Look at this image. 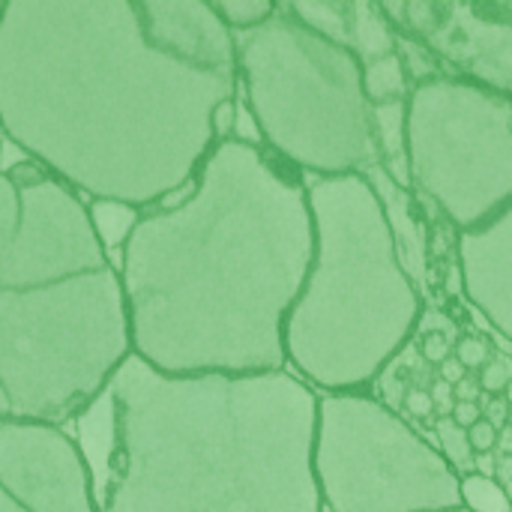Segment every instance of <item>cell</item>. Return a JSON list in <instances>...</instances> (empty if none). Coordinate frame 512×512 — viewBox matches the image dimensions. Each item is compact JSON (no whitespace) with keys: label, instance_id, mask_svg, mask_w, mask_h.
<instances>
[{"label":"cell","instance_id":"obj_1","mask_svg":"<svg viewBox=\"0 0 512 512\" xmlns=\"http://www.w3.org/2000/svg\"><path fill=\"white\" fill-rule=\"evenodd\" d=\"M237 81L153 48L135 0H9L0 15V135L90 201L144 213L183 192Z\"/></svg>","mask_w":512,"mask_h":512},{"label":"cell","instance_id":"obj_2","mask_svg":"<svg viewBox=\"0 0 512 512\" xmlns=\"http://www.w3.org/2000/svg\"><path fill=\"white\" fill-rule=\"evenodd\" d=\"M312 255L303 171L270 147L216 144L120 246L132 354L162 375L288 369L285 321Z\"/></svg>","mask_w":512,"mask_h":512},{"label":"cell","instance_id":"obj_3","mask_svg":"<svg viewBox=\"0 0 512 512\" xmlns=\"http://www.w3.org/2000/svg\"><path fill=\"white\" fill-rule=\"evenodd\" d=\"M318 390L288 369L162 375L135 354L111 384L102 512H321Z\"/></svg>","mask_w":512,"mask_h":512},{"label":"cell","instance_id":"obj_4","mask_svg":"<svg viewBox=\"0 0 512 512\" xmlns=\"http://www.w3.org/2000/svg\"><path fill=\"white\" fill-rule=\"evenodd\" d=\"M315 255L285 321L288 372L318 393L372 390L408 348L426 300L363 174H303Z\"/></svg>","mask_w":512,"mask_h":512},{"label":"cell","instance_id":"obj_5","mask_svg":"<svg viewBox=\"0 0 512 512\" xmlns=\"http://www.w3.org/2000/svg\"><path fill=\"white\" fill-rule=\"evenodd\" d=\"M237 90L264 144L303 174H363L381 162L363 63L294 18L288 0L255 30L234 33Z\"/></svg>","mask_w":512,"mask_h":512},{"label":"cell","instance_id":"obj_6","mask_svg":"<svg viewBox=\"0 0 512 512\" xmlns=\"http://www.w3.org/2000/svg\"><path fill=\"white\" fill-rule=\"evenodd\" d=\"M132 357L117 267L0 291V390L9 420L63 426L111 390Z\"/></svg>","mask_w":512,"mask_h":512},{"label":"cell","instance_id":"obj_7","mask_svg":"<svg viewBox=\"0 0 512 512\" xmlns=\"http://www.w3.org/2000/svg\"><path fill=\"white\" fill-rule=\"evenodd\" d=\"M315 480L330 512H450L459 474L438 447L369 390L318 393Z\"/></svg>","mask_w":512,"mask_h":512},{"label":"cell","instance_id":"obj_8","mask_svg":"<svg viewBox=\"0 0 512 512\" xmlns=\"http://www.w3.org/2000/svg\"><path fill=\"white\" fill-rule=\"evenodd\" d=\"M411 192L456 231L512 204V99L465 78H438L408 96Z\"/></svg>","mask_w":512,"mask_h":512},{"label":"cell","instance_id":"obj_9","mask_svg":"<svg viewBox=\"0 0 512 512\" xmlns=\"http://www.w3.org/2000/svg\"><path fill=\"white\" fill-rule=\"evenodd\" d=\"M111 264L75 189L27 156L0 168V291L45 288Z\"/></svg>","mask_w":512,"mask_h":512},{"label":"cell","instance_id":"obj_10","mask_svg":"<svg viewBox=\"0 0 512 512\" xmlns=\"http://www.w3.org/2000/svg\"><path fill=\"white\" fill-rule=\"evenodd\" d=\"M399 33L423 39L450 78L512 99V0H381Z\"/></svg>","mask_w":512,"mask_h":512},{"label":"cell","instance_id":"obj_11","mask_svg":"<svg viewBox=\"0 0 512 512\" xmlns=\"http://www.w3.org/2000/svg\"><path fill=\"white\" fill-rule=\"evenodd\" d=\"M0 489L27 512H102L84 450L63 426L0 420Z\"/></svg>","mask_w":512,"mask_h":512},{"label":"cell","instance_id":"obj_12","mask_svg":"<svg viewBox=\"0 0 512 512\" xmlns=\"http://www.w3.org/2000/svg\"><path fill=\"white\" fill-rule=\"evenodd\" d=\"M147 42L183 63L237 72V42L210 0H135Z\"/></svg>","mask_w":512,"mask_h":512},{"label":"cell","instance_id":"obj_13","mask_svg":"<svg viewBox=\"0 0 512 512\" xmlns=\"http://www.w3.org/2000/svg\"><path fill=\"white\" fill-rule=\"evenodd\" d=\"M456 258L465 282L462 300L512 342V204L489 222L459 231Z\"/></svg>","mask_w":512,"mask_h":512},{"label":"cell","instance_id":"obj_14","mask_svg":"<svg viewBox=\"0 0 512 512\" xmlns=\"http://www.w3.org/2000/svg\"><path fill=\"white\" fill-rule=\"evenodd\" d=\"M363 177L369 180L372 192L381 201V210H384V219H387V228L393 234L396 255H399L405 273L411 276L414 288L426 300L432 291V249H429L432 246V228H429V219H426L417 195L411 189L399 186L381 168V162L369 165L363 171Z\"/></svg>","mask_w":512,"mask_h":512},{"label":"cell","instance_id":"obj_15","mask_svg":"<svg viewBox=\"0 0 512 512\" xmlns=\"http://www.w3.org/2000/svg\"><path fill=\"white\" fill-rule=\"evenodd\" d=\"M372 123L381 153V168L405 189H411V159H408V99L372 105Z\"/></svg>","mask_w":512,"mask_h":512},{"label":"cell","instance_id":"obj_16","mask_svg":"<svg viewBox=\"0 0 512 512\" xmlns=\"http://www.w3.org/2000/svg\"><path fill=\"white\" fill-rule=\"evenodd\" d=\"M351 51L363 66L396 54V27L375 0H351Z\"/></svg>","mask_w":512,"mask_h":512},{"label":"cell","instance_id":"obj_17","mask_svg":"<svg viewBox=\"0 0 512 512\" xmlns=\"http://www.w3.org/2000/svg\"><path fill=\"white\" fill-rule=\"evenodd\" d=\"M288 9L312 33L351 48V0H288Z\"/></svg>","mask_w":512,"mask_h":512},{"label":"cell","instance_id":"obj_18","mask_svg":"<svg viewBox=\"0 0 512 512\" xmlns=\"http://www.w3.org/2000/svg\"><path fill=\"white\" fill-rule=\"evenodd\" d=\"M363 90L366 99L372 105H384V102H399L411 96V81L402 69V60L396 54L375 60L369 66H363Z\"/></svg>","mask_w":512,"mask_h":512},{"label":"cell","instance_id":"obj_19","mask_svg":"<svg viewBox=\"0 0 512 512\" xmlns=\"http://www.w3.org/2000/svg\"><path fill=\"white\" fill-rule=\"evenodd\" d=\"M396 57L402 60V69H405V75L411 81V90L423 87V84H432L438 78H447V69L438 60V54L417 36H408V33L396 30Z\"/></svg>","mask_w":512,"mask_h":512},{"label":"cell","instance_id":"obj_20","mask_svg":"<svg viewBox=\"0 0 512 512\" xmlns=\"http://www.w3.org/2000/svg\"><path fill=\"white\" fill-rule=\"evenodd\" d=\"M87 207H90L96 234H99V240L105 243L108 252H111L114 246H123L126 237L132 234V228H135L138 219H141V210L126 207V204H117V201H90Z\"/></svg>","mask_w":512,"mask_h":512},{"label":"cell","instance_id":"obj_21","mask_svg":"<svg viewBox=\"0 0 512 512\" xmlns=\"http://www.w3.org/2000/svg\"><path fill=\"white\" fill-rule=\"evenodd\" d=\"M432 444L438 453L450 462V468L459 474V480L474 474V450L468 444V429L456 426L453 417H438L432 429Z\"/></svg>","mask_w":512,"mask_h":512},{"label":"cell","instance_id":"obj_22","mask_svg":"<svg viewBox=\"0 0 512 512\" xmlns=\"http://www.w3.org/2000/svg\"><path fill=\"white\" fill-rule=\"evenodd\" d=\"M210 3L231 33H246L261 27L276 12L279 0H210Z\"/></svg>","mask_w":512,"mask_h":512},{"label":"cell","instance_id":"obj_23","mask_svg":"<svg viewBox=\"0 0 512 512\" xmlns=\"http://www.w3.org/2000/svg\"><path fill=\"white\" fill-rule=\"evenodd\" d=\"M462 495V507L468 512H512V501L507 489L498 480L471 474L462 480L459 486Z\"/></svg>","mask_w":512,"mask_h":512},{"label":"cell","instance_id":"obj_24","mask_svg":"<svg viewBox=\"0 0 512 512\" xmlns=\"http://www.w3.org/2000/svg\"><path fill=\"white\" fill-rule=\"evenodd\" d=\"M480 390L486 396H507L512 387V354L495 351L492 360L480 369Z\"/></svg>","mask_w":512,"mask_h":512},{"label":"cell","instance_id":"obj_25","mask_svg":"<svg viewBox=\"0 0 512 512\" xmlns=\"http://www.w3.org/2000/svg\"><path fill=\"white\" fill-rule=\"evenodd\" d=\"M492 354H495V345H492L483 333L462 336V339L456 342V351H453V357H456L468 372H480V369L492 360Z\"/></svg>","mask_w":512,"mask_h":512},{"label":"cell","instance_id":"obj_26","mask_svg":"<svg viewBox=\"0 0 512 512\" xmlns=\"http://www.w3.org/2000/svg\"><path fill=\"white\" fill-rule=\"evenodd\" d=\"M414 339H417V336H414ZM456 342H459V339L444 336V333H426V336H420V357H423L426 363H432V366H441V363H447V360L453 357Z\"/></svg>","mask_w":512,"mask_h":512},{"label":"cell","instance_id":"obj_27","mask_svg":"<svg viewBox=\"0 0 512 512\" xmlns=\"http://www.w3.org/2000/svg\"><path fill=\"white\" fill-rule=\"evenodd\" d=\"M402 408H405V414H402V411H399V414H402L411 426H420L423 420L435 417V402H432L429 390H420V387H411V390L405 393Z\"/></svg>","mask_w":512,"mask_h":512},{"label":"cell","instance_id":"obj_28","mask_svg":"<svg viewBox=\"0 0 512 512\" xmlns=\"http://www.w3.org/2000/svg\"><path fill=\"white\" fill-rule=\"evenodd\" d=\"M234 126H237V96L219 102V108L213 111V132H216V141H228L234 138Z\"/></svg>","mask_w":512,"mask_h":512},{"label":"cell","instance_id":"obj_29","mask_svg":"<svg viewBox=\"0 0 512 512\" xmlns=\"http://www.w3.org/2000/svg\"><path fill=\"white\" fill-rule=\"evenodd\" d=\"M468 444L474 450V456H486V453H495L498 447V429L489 423V420H480L468 429Z\"/></svg>","mask_w":512,"mask_h":512},{"label":"cell","instance_id":"obj_30","mask_svg":"<svg viewBox=\"0 0 512 512\" xmlns=\"http://www.w3.org/2000/svg\"><path fill=\"white\" fill-rule=\"evenodd\" d=\"M480 411H483V420H489L498 432H501L504 426H510L512 408L510 402H507V396H486V393H483Z\"/></svg>","mask_w":512,"mask_h":512},{"label":"cell","instance_id":"obj_31","mask_svg":"<svg viewBox=\"0 0 512 512\" xmlns=\"http://www.w3.org/2000/svg\"><path fill=\"white\" fill-rule=\"evenodd\" d=\"M429 396H432V402H435V414H438V417H450V414H453V408H456L453 384H447V381L435 378V381H432V387H429Z\"/></svg>","mask_w":512,"mask_h":512},{"label":"cell","instance_id":"obj_32","mask_svg":"<svg viewBox=\"0 0 512 512\" xmlns=\"http://www.w3.org/2000/svg\"><path fill=\"white\" fill-rule=\"evenodd\" d=\"M450 417L456 420V426L471 429L474 423H480V420H483V411H480V405H477V402H456V408H453V414H450Z\"/></svg>","mask_w":512,"mask_h":512},{"label":"cell","instance_id":"obj_33","mask_svg":"<svg viewBox=\"0 0 512 512\" xmlns=\"http://www.w3.org/2000/svg\"><path fill=\"white\" fill-rule=\"evenodd\" d=\"M453 393H456V402H477L480 405V399H483V390H480V381L477 378H465V381H459L456 387H453Z\"/></svg>","mask_w":512,"mask_h":512},{"label":"cell","instance_id":"obj_34","mask_svg":"<svg viewBox=\"0 0 512 512\" xmlns=\"http://www.w3.org/2000/svg\"><path fill=\"white\" fill-rule=\"evenodd\" d=\"M438 378L456 387L459 381H465V378H468V369H465L456 357H450L447 363H441V366H438Z\"/></svg>","mask_w":512,"mask_h":512},{"label":"cell","instance_id":"obj_35","mask_svg":"<svg viewBox=\"0 0 512 512\" xmlns=\"http://www.w3.org/2000/svg\"><path fill=\"white\" fill-rule=\"evenodd\" d=\"M474 474H480V477H489V480H495V474H498V459H495V453H486V456H474Z\"/></svg>","mask_w":512,"mask_h":512},{"label":"cell","instance_id":"obj_36","mask_svg":"<svg viewBox=\"0 0 512 512\" xmlns=\"http://www.w3.org/2000/svg\"><path fill=\"white\" fill-rule=\"evenodd\" d=\"M495 456H512V423L504 426L498 432V447H495Z\"/></svg>","mask_w":512,"mask_h":512},{"label":"cell","instance_id":"obj_37","mask_svg":"<svg viewBox=\"0 0 512 512\" xmlns=\"http://www.w3.org/2000/svg\"><path fill=\"white\" fill-rule=\"evenodd\" d=\"M0 512H27V510H24L21 504H15V501L0 489Z\"/></svg>","mask_w":512,"mask_h":512},{"label":"cell","instance_id":"obj_38","mask_svg":"<svg viewBox=\"0 0 512 512\" xmlns=\"http://www.w3.org/2000/svg\"><path fill=\"white\" fill-rule=\"evenodd\" d=\"M0 420H9V405H6V396L0 390Z\"/></svg>","mask_w":512,"mask_h":512},{"label":"cell","instance_id":"obj_39","mask_svg":"<svg viewBox=\"0 0 512 512\" xmlns=\"http://www.w3.org/2000/svg\"><path fill=\"white\" fill-rule=\"evenodd\" d=\"M507 402H510V408H512V387L507 390Z\"/></svg>","mask_w":512,"mask_h":512},{"label":"cell","instance_id":"obj_40","mask_svg":"<svg viewBox=\"0 0 512 512\" xmlns=\"http://www.w3.org/2000/svg\"><path fill=\"white\" fill-rule=\"evenodd\" d=\"M504 489H507V495H510V501H512V483L510 486H504Z\"/></svg>","mask_w":512,"mask_h":512},{"label":"cell","instance_id":"obj_41","mask_svg":"<svg viewBox=\"0 0 512 512\" xmlns=\"http://www.w3.org/2000/svg\"><path fill=\"white\" fill-rule=\"evenodd\" d=\"M3 6H6V3H3V0H0V15H3Z\"/></svg>","mask_w":512,"mask_h":512},{"label":"cell","instance_id":"obj_42","mask_svg":"<svg viewBox=\"0 0 512 512\" xmlns=\"http://www.w3.org/2000/svg\"><path fill=\"white\" fill-rule=\"evenodd\" d=\"M450 512H468V510H465V507H459V510H450Z\"/></svg>","mask_w":512,"mask_h":512},{"label":"cell","instance_id":"obj_43","mask_svg":"<svg viewBox=\"0 0 512 512\" xmlns=\"http://www.w3.org/2000/svg\"><path fill=\"white\" fill-rule=\"evenodd\" d=\"M321 512H330V510H327V507H324V504H321Z\"/></svg>","mask_w":512,"mask_h":512}]
</instances>
